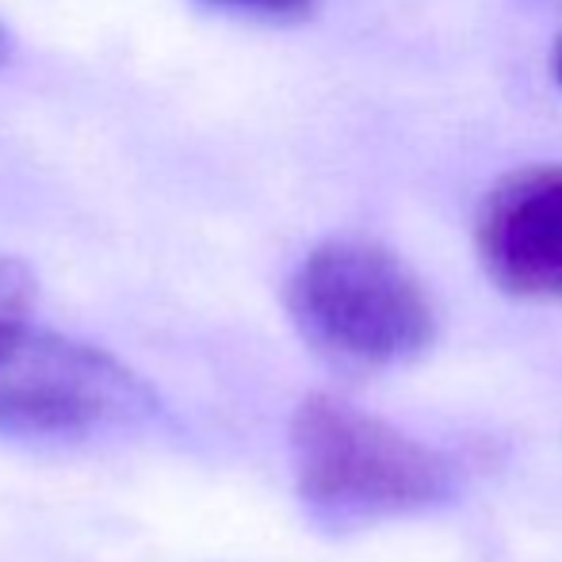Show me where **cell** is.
<instances>
[{
  "label": "cell",
  "mask_w": 562,
  "mask_h": 562,
  "mask_svg": "<svg viewBox=\"0 0 562 562\" xmlns=\"http://www.w3.org/2000/svg\"><path fill=\"white\" fill-rule=\"evenodd\" d=\"M291 467L306 520L360 532L425 517L459 497V467L440 448L337 398L306 394L291 417Z\"/></svg>",
  "instance_id": "6da1fadb"
},
{
  "label": "cell",
  "mask_w": 562,
  "mask_h": 562,
  "mask_svg": "<svg viewBox=\"0 0 562 562\" xmlns=\"http://www.w3.org/2000/svg\"><path fill=\"white\" fill-rule=\"evenodd\" d=\"M288 314L314 352L352 371L406 368L437 340V311L417 276L360 237L306 252L288 280Z\"/></svg>",
  "instance_id": "7a4b0ae2"
},
{
  "label": "cell",
  "mask_w": 562,
  "mask_h": 562,
  "mask_svg": "<svg viewBox=\"0 0 562 562\" xmlns=\"http://www.w3.org/2000/svg\"><path fill=\"white\" fill-rule=\"evenodd\" d=\"M161 422V394L97 345L27 326L0 356V440L74 448Z\"/></svg>",
  "instance_id": "3957f363"
},
{
  "label": "cell",
  "mask_w": 562,
  "mask_h": 562,
  "mask_svg": "<svg viewBox=\"0 0 562 562\" xmlns=\"http://www.w3.org/2000/svg\"><path fill=\"white\" fill-rule=\"evenodd\" d=\"M479 252L509 295H562V169L505 180L479 218Z\"/></svg>",
  "instance_id": "277c9868"
},
{
  "label": "cell",
  "mask_w": 562,
  "mask_h": 562,
  "mask_svg": "<svg viewBox=\"0 0 562 562\" xmlns=\"http://www.w3.org/2000/svg\"><path fill=\"white\" fill-rule=\"evenodd\" d=\"M38 283L23 260L0 257V356L8 352L15 337L31 326V311H35Z\"/></svg>",
  "instance_id": "5b68a950"
},
{
  "label": "cell",
  "mask_w": 562,
  "mask_h": 562,
  "mask_svg": "<svg viewBox=\"0 0 562 562\" xmlns=\"http://www.w3.org/2000/svg\"><path fill=\"white\" fill-rule=\"evenodd\" d=\"M234 8H249V12H268V15H299L311 0H223Z\"/></svg>",
  "instance_id": "8992f818"
},
{
  "label": "cell",
  "mask_w": 562,
  "mask_h": 562,
  "mask_svg": "<svg viewBox=\"0 0 562 562\" xmlns=\"http://www.w3.org/2000/svg\"><path fill=\"white\" fill-rule=\"evenodd\" d=\"M12 54H15V43H12V35H8L4 23H0V66H8V61H12Z\"/></svg>",
  "instance_id": "52a82bcc"
},
{
  "label": "cell",
  "mask_w": 562,
  "mask_h": 562,
  "mask_svg": "<svg viewBox=\"0 0 562 562\" xmlns=\"http://www.w3.org/2000/svg\"><path fill=\"white\" fill-rule=\"evenodd\" d=\"M555 77H559V85H562V46L555 50Z\"/></svg>",
  "instance_id": "ba28073f"
}]
</instances>
